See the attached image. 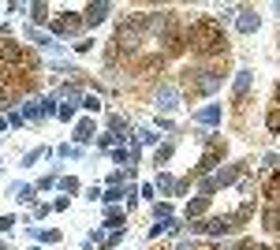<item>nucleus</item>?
I'll use <instances>...</instances> for the list:
<instances>
[{
  "label": "nucleus",
  "instance_id": "f257e3e1",
  "mask_svg": "<svg viewBox=\"0 0 280 250\" xmlns=\"http://www.w3.org/2000/svg\"><path fill=\"white\" fill-rule=\"evenodd\" d=\"M191 41H195L198 53H224V34H220V26L213 19H202V23L191 26Z\"/></svg>",
  "mask_w": 280,
  "mask_h": 250
},
{
  "label": "nucleus",
  "instance_id": "f03ea898",
  "mask_svg": "<svg viewBox=\"0 0 280 250\" xmlns=\"http://www.w3.org/2000/svg\"><path fill=\"white\" fill-rule=\"evenodd\" d=\"M176 101H179V93L176 90H172V86H161V93H157V105H161V109H176Z\"/></svg>",
  "mask_w": 280,
  "mask_h": 250
},
{
  "label": "nucleus",
  "instance_id": "7ed1b4c3",
  "mask_svg": "<svg viewBox=\"0 0 280 250\" xmlns=\"http://www.w3.org/2000/svg\"><path fill=\"white\" fill-rule=\"evenodd\" d=\"M53 26H56V30H60V34H75V30H79V26H82V23H79V19H75V15H71V19H56V23H53Z\"/></svg>",
  "mask_w": 280,
  "mask_h": 250
},
{
  "label": "nucleus",
  "instance_id": "20e7f679",
  "mask_svg": "<svg viewBox=\"0 0 280 250\" xmlns=\"http://www.w3.org/2000/svg\"><path fill=\"white\" fill-rule=\"evenodd\" d=\"M105 15H109V4H94V8H90V15H86V23H90V26H98Z\"/></svg>",
  "mask_w": 280,
  "mask_h": 250
},
{
  "label": "nucleus",
  "instance_id": "39448f33",
  "mask_svg": "<svg viewBox=\"0 0 280 250\" xmlns=\"http://www.w3.org/2000/svg\"><path fill=\"white\" fill-rule=\"evenodd\" d=\"M228 228H231L228 220H209V224H206V232H209V235H224Z\"/></svg>",
  "mask_w": 280,
  "mask_h": 250
},
{
  "label": "nucleus",
  "instance_id": "423d86ee",
  "mask_svg": "<svg viewBox=\"0 0 280 250\" xmlns=\"http://www.w3.org/2000/svg\"><path fill=\"white\" fill-rule=\"evenodd\" d=\"M239 26H243V30H258V15H254V12H243Z\"/></svg>",
  "mask_w": 280,
  "mask_h": 250
},
{
  "label": "nucleus",
  "instance_id": "0eeeda50",
  "mask_svg": "<svg viewBox=\"0 0 280 250\" xmlns=\"http://www.w3.org/2000/svg\"><path fill=\"white\" fill-rule=\"evenodd\" d=\"M198 120H202V123H217V120H220V109H202Z\"/></svg>",
  "mask_w": 280,
  "mask_h": 250
},
{
  "label": "nucleus",
  "instance_id": "6e6552de",
  "mask_svg": "<svg viewBox=\"0 0 280 250\" xmlns=\"http://www.w3.org/2000/svg\"><path fill=\"white\" fill-rule=\"evenodd\" d=\"M265 228H273V232L280 228V209H269V213H265Z\"/></svg>",
  "mask_w": 280,
  "mask_h": 250
},
{
  "label": "nucleus",
  "instance_id": "1a4fd4ad",
  "mask_svg": "<svg viewBox=\"0 0 280 250\" xmlns=\"http://www.w3.org/2000/svg\"><path fill=\"white\" fill-rule=\"evenodd\" d=\"M247 82H250V71H239V79H236V90H247Z\"/></svg>",
  "mask_w": 280,
  "mask_h": 250
},
{
  "label": "nucleus",
  "instance_id": "9d476101",
  "mask_svg": "<svg viewBox=\"0 0 280 250\" xmlns=\"http://www.w3.org/2000/svg\"><path fill=\"white\" fill-rule=\"evenodd\" d=\"M34 19H49V8H45V4H34Z\"/></svg>",
  "mask_w": 280,
  "mask_h": 250
}]
</instances>
